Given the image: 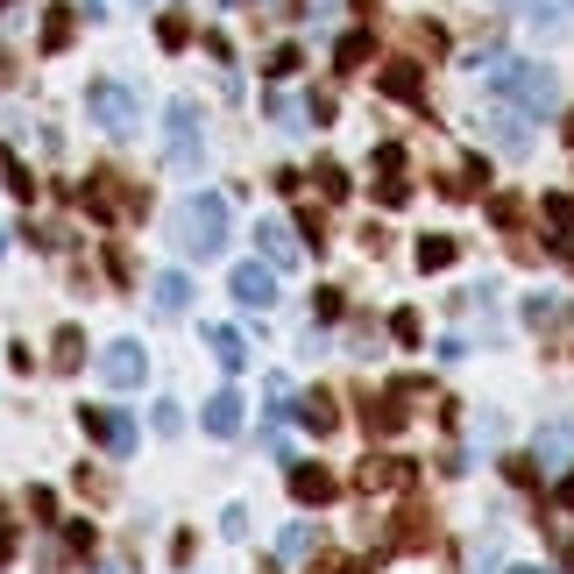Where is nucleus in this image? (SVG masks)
Returning a JSON list of instances; mask_svg holds the SVG:
<instances>
[{
    "mask_svg": "<svg viewBox=\"0 0 574 574\" xmlns=\"http://www.w3.org/2000/svg\"><path fill=\"white\" fill-rule=\"evenodd\" d=\"M489 86H497V100H518L525 114H553V100H560L553 71L525 64V57H497V64H489Z\"/></svg>",
    "mask_w": 574,
    "mask_h": 574,
    "instance_id": "obj_1",
    "label": "nucleus"
},
{
    "mask_svg": "<svg viewBox=\"0 0 574 574\" xmlns=\"http://www.w3.org/2000/svg\"><path fill=\"white\" fill-rule=\"evenodd\" d=\"M178 249L199 256V263L227 249V199H220V192H199V199L178 206Z\"/></svg>",
    "mask_w": 574,
    "mask_h": 574,
    "instance_id": "obj_2",
    "label": "nucleus"
},
{
    "mask_svg": "<svg viewBox=\"0 0 574 574\" xmlns=\"http://www.w3.org/2000/svg\"><path fill=\"white\" fill-rule=\"evenodd\" d=\"M86 121H100L107 135H135V121H142V100L121 86V78H93V86H86Z\"/></svg>",
    "mask_w": 574,
    "mask_h": 574,
    "instance_id": "obj_3",
    "label": "nucleus"
},
{
    "mask_svg": "<svg viewBox=\"0 0 574 574\" xmlns=\"http://www.w3.org/2000/svg\"><path fill=\"white\" fill-rule=\"evenodd\" d=\"M163 156H171L178 178L199 171V107L192 100H171V114H163Z\"/></svg>",
    "mask_w": 574,
    "mask_h": 574,
    "instance_id": "obj_4",
    "label": "nucleus"
},
{
    "mask_svg": "<svg viewBox=\"0 0 574 574\" xmlns=\"http://www.w3.org/2000/svg\"><path fill=\"white\" fill-rule=\"evenodd\" d=\"M142 369H149V355H142L135 341H107V348H100V376H107L114 390H135Z\"/></svg>",
    "mask_w": 574,
    "mask_h": 574,
    "instance_id": "obj_5",
    "label": "nucleus"
},
{
    "mask_svg": "<svg viewBox=\"0 0 574 574\" xmlns=\"http://www.w3.org/2000/svg\"><path fill=\"white\" fill-rule=\"evenodd\" d=\"M234 298L256 305V312L277 305V270H270V263H241V270H234Z\"/></svg>",
    "mask_w": 574,
    "mask_h": 574,
    "instance_id": "obj_6",
    "label": "nucleus"
},
{
    "mask_svg": "<svg viewBox=\"0 0 574 574\" xmlns=\"http://www.w3.org/2000/svg\"><path fill=\"white\" fill-rule=\"evenodd\" d=\"M78 419H86V433H93L100 447H114V454H128V447H135V426H128V419H114V412H100V404H86Z\"/></svg>",
    "mask_w": 574,
    "mask_h": 574,
    "instance_id": "obj_7",
    "label": "nucleus"
},
{
    "mask_svg": "<svg viewBox=\"0 0 574 574\" xmlns=\"http://www.w3.org/2000/svg\"><path fill=\"white\" fill-rule=\"evenodd\" d=\"M518 15L532 29H546V36H567L574 29V0H518Z\"/></svg>",
    "mask_w": 574,
    "mask_h": 574,
    "instance_id": "obj_8",
    "label": "nucleus"
},
{
    "mask_svg": "<svg viewBox=\"0 0 574 574\" xmlns=\"http://www.w3.org/2000/svg\"><path fill=\"white\" fill-rule=\"evenodd\" d=\"M199 419H206V433H213V440H234V433H241V397H234V390H213Z\"/></svg>",
    "mask_w": 574,
    "mask_h": 574,
    "instance_id": "obj_9",
    "label": "nucleus"
},
{
    "mask_svg": "<svg viewBox=\"0 0 574 574\" xmlns=\"http://www.w3.org/2000/svg\"><path fill=\"white\" fill-rule=\"evenodd\" d=\"M291 497L298 504H326V497H334V475H326V468H291Z\"/></svg>",
    "mask_w": 574,
    "mask_h": 574,
    "instance_id": "obj_10",
    "label": "nucleus"
},
{
    "mask_svg": "<svg viewBox=\"0 0 574 574\" xmlns=\"http://www.w3.org/2000/svg\"><path fill=\"white\" fill-rule=\"evenodd\" d=\"M256 249H263L270 263H291V256H298V241H291L284 220H263V227H256Z\"/></svg>",
    "mask_w": 574,
    "mask_h": 574,
    "instance_id": "obj_11",
    "label": "nucleus"
},
{
    "mask_svg": "<svg viewBox=\"0 0 574 574\" xmlns=\"http://www.w3.org/2000/svg\"><path fill=\"white\" fill-rule=\"evenodd\" d=\"M149 291H156V312H185V298H192V284H185L178 270H163Z\"/></svg>",
    "mask_w": 574,
    "mask_h": 574,
    "instance_id": "obj_12",
    "label": "nucleus"
},
{
    "mask_svg": "<svg viewBox=\"0 0 574 574\" xmlns=\"http://www.w3.org/2000/svg\"><path fill=\"white\" fill-rule=\"evenodd\" d=\"M383 93H390V100H426V86H419L412 64H390V71H383Z\"/></svg>",
    "mask_w": 574,
    "mask_h": 574,
    "instance_id": "obj_13",
    "label": "nucleus"
},
{
    "mask_svg": "<svg viewBox=\"0 0 574 574\" xmlns=\"http://www.w3.org/2000/svg\"><path fill=\"white\" fill-rule=\"evenodd\" d=\"M0 171H8V192H15V199H29V192H36L29 163H22V149H0Z\"/></svg>",
    "mask_w": 574,
    "mask_h": 574,
    "instance_id": "obj_14",
    "label": "nucleus"
},
{
    "mask_svg": "<svg viewBox=\"0 0 574 574\" xmlns=\"http://www.w3.org/2000/svg\"><path fill=\"white\" fill-rule=\"evenodd\" d=\"M298 412H305V426H312V433H334V397H326V390H312Z\"/></svg>",
    "mask_w": 574,
    "mask_h": 574,
    "instance_id": "obj_15",
    "label": "nucleus"
},
{
    "mask_svg": "<svg viewBox=\"0 0 574 574\" xmlns=\"http://www.w3.org/2000/svg\"><path fill=\"white\" fill-rule=\"evenodd\" d=\"M206 341H213V355H220L227 369H241V362H249V348H241V334H227V326H213Z\"/></svg>",
    "mask_w": 574,
    "mask_h": 574,
    "instance_id": "obj_16",
    "label": "nucleus"
},
{
    "mask_svg": "<svg viewBox=\"0 0 574 574\" xmlns=\"http://www.w3.org/2000/svg\"><path fill=\"white\" fill-rule=\"evenodd\" d=\"M362 57H369V29H355V36H341V50H334V64H341V71H362Z\"/></svg>",
    "mask_w": 574,
    "mask_h": 574,
    "instance_id": "obj_17",
    "label": "nucleus"
},
{
    "mask_svg": "<svg viewBox=\"0 0 574 574\" xmlns=\"http://www.w3.org/2000/svg\"><path fill=\"white\" fill-rule=\"evenodd\" d=\"M447 263H454V241H447V234L419 241V270H447Z\"/></svg>",
    "mask_w": 574,
    "mask_h": 574,
    "instance_id": "obj_18",
    "label": "nucleus"
},
{
    "mask_svg": "<svg viewBox=\"0 0 574 574\" xmlns=\"http://www.w3.org/2000/svg\"><path fill=\"white\" fill-rule=\"evenodd\" d=\"M277 553H284V560H305V553H312V525H284Z\"/></svg>",
    "mask_w": 574,
    "mask_h": 574,
    "instance_id": "obj_19",
    "label": "nucleus"
},
{
    "mask_svg": "<svg viewBox=\"0 0 574 574\" xmlns=\"http://www.w3.org/2000/svg\"><path fill=\"white\" fill-rule=\"evenodd\" d=\"M369 426H376V433H397V426H404V404H397V397H383L376 412H369Z\"/></svg>",
    "mask_w": 574,
    "mask_h": 574,
    "instance_id": "obj_20",
    "label": "nucleus"
},
{
    "mask_svg": "<svg viewBox=\"0 0 574 574\" xmlns=\"http://www.w3.org/2000/svg\"><path fill=\"white\" fill-rule=\"evenodd\" d=\"M539 454L560 468V461H567V433H560V426H546V433H539Z\"/></svg>",
    "mask_w": 574,
    "mask_h": 574,
    "instance_id": "obj_21",
    "label": "nucleus"
},
{
    "mask_svg": "<svg viewBox=\"0 0 574 574\" xmlns=\"http://www.w3.org/2000/svg\"><path fill=\"white\" fill-rule=\"evenodd\" d=\"M156 36H163V50H185V43H192V29H185V15H171V22H163V29H156Z\"/></svg>",
    "mask_w": 574,
    "mask_h": 574,
    "instance_id": "obj_22",
    "label": "nucleus"
},
{
    "mask_svg": "<svg viewBox=\"0 0 574 574\" xmlns=\"http://www.w3.org/2000/svg\"><path fill=\"white\" fill-rule=\"evenodd\" d=\"M64 36H71V15H50V29H43V43H50V50H64Z\"/></svg>",
    "mask_w": 574,
    "mask_h": 574,
    "instance_id": "obj_23",
    "label": "nucleus"
},
{
    "mask_svg": "<svg viewBox=\"0 0 574 574\" xmlns=\"http://www.w3.org/2000/svg\"><path fill=\"white\" fill-rule=\"evenodd\" d=\"M334 8H341V0H305V15H312V22H326Z\"/></svg>",
    "mask_w": 574,
    "mask_h": 574,
    "instance_id": "obj_24",
    "label": "nucleus"
},
{
    "mask_svg": "<svg viewBox=\"0 0 574 574\" xmlns=\"http://www.w3.org/2000/svg\"><path fill=\"white\" fill-rule=\"evenodd\" d=\"M560 504H574V475H567V482H560Z\"/></svg>",
    "mask_w": 574,
    "mask_h": 574,
    "instance_id": "obj_25",
    "label": "nucleus"
},
{
    "mask_svg": "<svg viewBox=\"0 0 574 574\" xmlns=\"http://www.w3.org/2000/svg\"><path fill=\"white\" fill-rule=\"evenodd\" d=\"M560 560H567V574H574V539H567V553H560Z\"/></svg>",
    "mask_w": 574,
    "mask_h": 574,
    "instance_id": "obj_26",
    "label": "nucleus"
},
{
    "mask_svg": "<svg viewBox=\"0 0 574 574\" xmlns=\"http://www.w3.org/2000/svg\"><path fill=\"white\" fill-rule=\"evenodd\" d=\"M511 574H546V567H511Z\"/></svg>",
    "mask_w": 574,
    "mask_h": 574,
    "instance_id": "obj_27",
    "label": "nucleus"
},
{
    "mask_svg": "<svg viewBox=\"0 0 574 574\" xmlns=\"http://www.w3.org/2000/svg\"><path fill=\"white\" fill-rule=\"evenodd\" d=\"M227 8H249V0H227Z\"/></svg>",
    "mask_w": 574,
    "mask_h": 574,
    "instance_id": "obj_28",
    "label": "nucleus"
},
{
    "mask_svg": "<svg viewBox=\"0 0 574 574\" xmlns=\"http://www.w3.org/2000/svg\"><path fill=\"white\" fill-rule=\"evenodd\" d=\"M93 574H114V567H93Z\"/></svg>",
    "mask_w": 574,
    "mask_h": 574,
    "instance_id": "obj_29",
    "label": "nucleus"
},
{
    "mask_svg": "<svg viewBox=\"0 0 574 574\" xmlns=\"http://www.w3.org/2000/svg\"><path fill=\"white\" fill-rule=\"evenodd\" d=\"M348 574H362V567H348Z\"/></svg>",
    "mask_w": 574,
    "mask_h": 574,
    "instance_id": "obj_30",
    "label": "nucleus"
},
{
    "mask_svg": "<svg viewBox=\"0 0 574 574\" xmlns=\"http://www.w3.org/2000/svg\"><path fill=\"white\" fill-rule=\"evenodd\" d=\"M567 135H574V121H567Z\"/></svg>",
    "mask_w": 574,
    "mask_h": 574,
    "instance_id": "obj_31",
    "label": "nucleus"
},
{
    "mask_svg": "<svg viewBox=\"0 0 574 574\" xmlns=\"http://www.w3.org/2000/svg\"><path fill=\"white\" fill-rule=\"evenodd\" d=\"M0 8H8V0H0Z\"/></svg>",
    "mask_w": 574,
    "mask_h": 574,
    "instance_id": "obj_32",
    "label": "nucleus"
},
{
    "mask_svg": "<svg viewBox=\"0 0 574 574\" xmlns=\"http://www.w3.org/2000/svg\"><path fill=\"white\" fill-rule=\"evenodd\" d=\"M142 8H149V0H142Z\"/></svg>",
    "mask_w": 574,
    "mask_h": 574,
    "instance_id": "obj_33",
    "label": "nucleus"
}]
</instances>
